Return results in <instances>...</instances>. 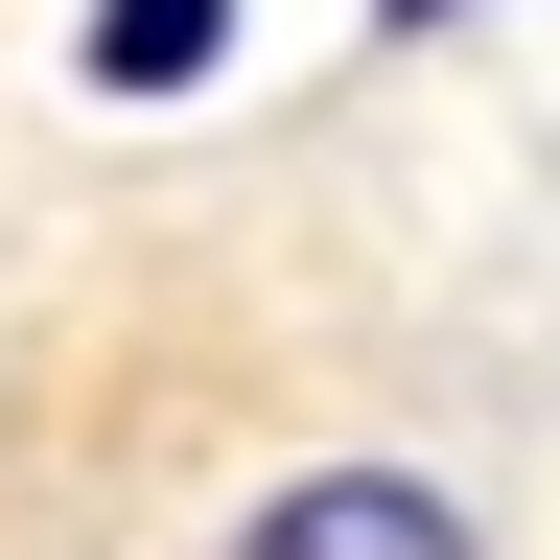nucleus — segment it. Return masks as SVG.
<instances>
[{"mask_svg":"<svg viewBox=\"0 0 560 560\" xmlns=\"http://www.w3.org/2000/svg\"><path fill=\"white\" fill-rule=\"evenodd\" d=\"M187 47H210V0H117V70H140V94H164Z\"/></svg>","mask_w":560,"mask_h":560,"instance_id":"2","label":"nucleus"},{"mask_svg":"<svg viewBox=\"0 0 560 560\" xmlns=\"http://www.w3.org/2000/svg\"><path fill=\"white\" fill-rule=\"evenodd\" d=\"M234 560H490V537H467L420 467H304V490H280V514L234 537Z\"/></svg>","mask_w":560,"mask_h":560,"instance_id":"1","label":"nucleus"}]
</instances>
